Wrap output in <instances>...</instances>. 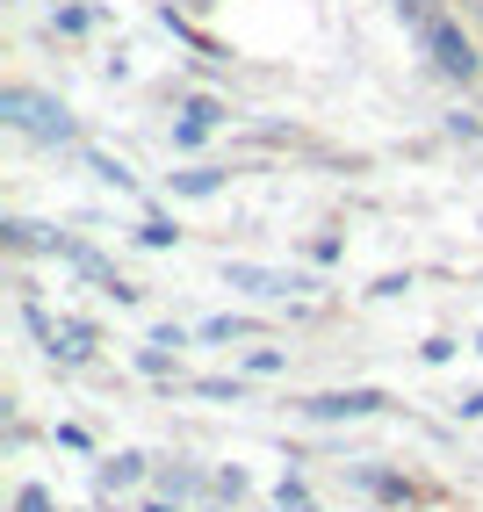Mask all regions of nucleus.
<instances>
[{"instance_id":"11","label":"nucleus","mask_w":483,"mask_h":512,"mask_svg":"<svg viewBox=\"0 0 483 512\" xmlns=\"http://www.w3.org/2000/svg\"><path fill=\"white\" fill-rule=\"evenodd\" d=\"M174 224H166V217H145V224H137V246H174Z\"/></svg>"},{"instance_id":"13","label":"nucleus","mask_w":483,"mask_h":512,"mask_svg":"<svg viewBox=\"0 0 483 512\" xmlns=\"http://www.w3.org/2000/svg\"><path fill=\"white\" fill-rule=\"evenodd\" d=\"M238 332H246V318H210L202 325V339H238Z\"/></svg>"},{"instance_id":"1","label":"nucleus","mask_w":483,"mask_h":512,"mask_svg":"<svg viewBox=\"0 0 483 512\" xmlns=\"http://www.w3.org/2000/svg\"><path fill=\"white\" fill-rule=\"evenodd\" d=\"M0 123L22 130V138H37V145H65L80 130L73 109H65L58 94H37V87H8V94H0Z\"/></svg>"},{"instance_id":"15","label":"nucleus","mask_w":483,"mask_h":512,"mask_svg":"<svg viewBox=\"0 0 483 512\" xmlns=\"http://www.w3.org/2000/svg\"><path fill=\"white\" fill-rule=\"evenodd\" d=\"M22 512H51V505H44V491H22Z\"/></svg>"},{"instance_id":"5","label":"nucleus","mask_w":483,"mask_h":512,"mask_svg":"<svg viewBox=\"0 0 483 512\" xmlns=\"http://www.w3.org/2000/svg\"><path fill=\"white\" fill-rule=\"evenodd\" d=\"M224 123V101H210V94H195L188 109H181V123H174V145H202L210 130Z\"/></svg>"},{"instance_id":"6","label":"nucleus","mask_w":483,"mask_h":512,"mask_svg":"<svg viewBox=\"0 0 483 512\" xmlns=\"http://www.w3.org/2000/svg\"><path fill=\"white\" fill-rule=\"evenodd\" d=\"M0 238H8L15 253H58V246H65V238H51L44 224H29V217H8V224H0Z\"/></svg>"},{"instance_id":"7","label":"nucleus","mask_w":483,"mask_h":512,"mask_svg":"<svg viewBox=\"0 0 483 512\" xmlns=\"http://www.w3.org/2000/svg\"><path fill=\"white\" fill-rule=\"evenodd\" d=\"M231 181V166H188V174H174V195H217Z\"/></svg>"},{"instance_id":"10","label":"nucleus","mask_w":483,"mask_h":512,"mask_svg":"<svg viewBox=\"0 0 483 512\" xmlns=\"http://www.w3.org/2000/svg\"><path fill=\"white\" fill-rule=\"evenodd\" d=\"M87 166H94V174L109 181V188H130V166H123V159H109V152H87Z\"/></svg>"},{"instance_id":"4","label":"nucleus","mask_w":483,"mask_h":512,"mask_svg":"<svg viewBox=\"0 0 483 512\" xmlns=\"http://www.w3.org/2000/svg\"><path fill=\"white\" fill-rule=\"evenodd\" d=\"M426 51H433V65H440L447 80H469L476 65H483V58H476V44L462 37L455 22H433V29H426Z\"/></svg>"},{"instance_id":"8","label":"nucleus","mask_w":483,"mask_h":512,"mask_svg":"<svg viewBox=\"0 0 483 512\" xmlns=\"http://www.w3.org/2000/svg\"><path fill=\"white\" fill-rule=\"evenodd\" d=\"M51 354H58V361H87V354H94V332H87V325H58V332H51Z\"/></svg>"},{"instance_id":"12","label":"nucleus","mask_w":483,"mask_h":512,"mask_svg":"<svg viewBox=\"0 0 483 512\" xmlns=\"http://www.w3.org/2000/svg\"><path fill=\"white\" fill-rule=\"evenodd\" d=\"M397 15H404V22H419V29L440 22V15H433V0H397Z\"/></svg>"},{"instance_id":"3","label":"nucleus","mask_w":483,"mask_h":512,"mask_svg":"<svg viewBox=\"0 0 483 512\" xmlns=\"http://www.w3.org/2000/svg\"><path fill=\"white\" fill-rule=\"evenodd\" d=\"M383 404H390L383 390H325V397H303L296 412L303 419H375Z\"/></svg>"},{"instance_id":"9","label":"nucleus","mask_w":483,"mask_h":512,"mask_svg":"<svg viewBox=\"0 0 483 512\" xmlns=\"http://www.w3.org/2000/svg\"><path fill=\"white\" fill-rule=\"evenodd\" d=\"M137 476H145V455H116L109 469H101V484L116 491V484H137Z\"/></svg>"},{"instance_id":"2","label":"nucleus","mask_w":483,"mask_h":512,"mask_svg":"<svg viewBox=\"0 0 483 512\" xmlns=\"http://www.w3.org/2000/svg\"><path fill=\"white\" fill-rule=\"evenodd\" d=\"M224 282H231V289H246V296H267V303H282V296L310 289L303 275H282V267H253V260H224Z\"/></svg>"},{"instance_id":"16","label":"nucleus","mask_w":483,"mask_h":512,"mask_svg":"<svg viewBox=\"0 0 483 512\" xmlns=\"http://www.w3.org/2000/svg\"><path fill=\"white\" fill-rule=\"evenodd\" d=\"M145 512H174V505H145Z\"/></svg>"},{"instance_id":"14","label":"nucleus","mask_w":483,"mask_h":512,"mask_svg":"<svg viewBox=\"0 0 483 512\" xmlns=\"http://www.w3.org/2000/svg\"><path fill=\"white\" fill-rule=\"evenodd\" d=\"M462 419H483V390H476V397H462Z\"/></svg>"}]
</instances>
